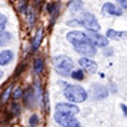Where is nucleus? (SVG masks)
<instances>
[{
	"instance_id": "obj_23",
	"label": "nucleus",
	"mask_w": 127,
	"mask_h": 127,
	"mask_svg": "<svg viewBox=\"0 0 127 127\" xmlns=\"http://www.w3.org/2000/svg\"><path fill=\"white\" fill-rule=\"evenodd\" d=\"M10 92H12V87H9L4 93H3V95H1V103H5L6 100H8V98H9V95L10 94H12V93H10Z\"/></svg>"
},
{
	"instance_id": "obj_16",
	"label": "nucleus",
	"mask_w": 127,
	"mask_h": 127,
	"mask_svg": "<svg viewBox=\"0 0 127 127\" xmlns=\"http://www.w3.org/2000/svg\"><path fill=\"white\" fill-rule=\"evenodd\" d=\"M42 38H43V29L39 28L38 32L36 33V36H34V38H33V41H32V48L37 50L41 45V42H42Z\"/></svg>"
},
{
	"instance_id": "obj_5",
	"label": "nucleus",
	"mask_w": 127,
	"mask_h": 127,
	"mask_svg": "<svg viewBox=\"0 0 127 127\" xmlns=\"http://www.w3.org/2000/svg\"><path fill=\"white\" fill-rule=\"evenodd\" d=\"M66 39L72 43L74 46H78L80 43H84V42H89V38L87 36V33H83L80 31H72V32H69L66 34Z\"/></svg>"
},
{
	"instance_id": "obj_12",
	"label": "nucleus",
	"mask_w": 127,
	"mask_h": 127,
	"mask_svg": "<svg viewBox=\"0 0 127 127\" xmlns=\"http://www.w3.org/2000/svg\"><path fill=\"white\" fill-rule=\"evenodd\" d=\"M102 10H103V13L109 14V15H114V17H120V15L122 14L121 10L116 6L114 4H112V3H105V4L103 5Z\"/></svg>"
},
{
	"instance_id": "obj_27",
	"label": "nucleus",
	"mask_w": 127,
	"mask_h": 127,
	"mask_svg": "<svg viewBox=\"0 0 127 127\" xmlns=\"http://www.w3.org/2000/svg\"><path fill=\"white\" fill-rule=\"evenodd\" d=\"M8 22V17L4 14H0V24H6Z\"/></svg>"
},
{
	"instance_id": "obj_30",
	"label": "nucleus",
	"mask_w": 127,
	"mask_h": 127,
	"mask_svg": "<svg viewBox=\"0 0 127 127\" xmlns=\"http://www.w3.org/2000/svg\"><path fill=\"white\" fill-rule=\"evenodd\" d=\"M121 4H122V6H123V8H127V0H125V1H122Z\"/></svg>"
},
{
	"instance_id": "obj_4",
	"label": "nucleus",
	"mask_w": 127,
	"mask_h": 127,
	"mask_svg": "<svg viewBox=\"0 0 127 127\" xmlns=\"http://www.w3.org/2000/svg\"><path fill=\"white\" fill-rule=\"evenodd\" d=\"M55 121L59 125H61L62 127H80V123L75 118V116L62 114V113L56 112L55 113Z\"/></svg>"
},
{
	"instance_id": "obj_29",
	"label": "nucleus",
	"mask_w": 127,
	"mask_h": 127,
	"mask_svg": "<svg viewBox=\"0 0 127 127\" xmlns=\"http://www.w3.org/2000/svg\"><path fill=\"white\" fill-rule=\"evenodd\" d=\"M112 52H113L112 50H107V51H104V55H105V56H111Z\"/></svg>"
},
{
	"instance_id": "obj_9",
	"label": "nucleus",
	"mask_w": 127,
	"mask_h": 127,
	"mask_svg": "<svg viewBox=\"0 0 127 127\" xmlns=\"http://www.w3.org/2000/svg\"><path fill=\"white\" fill-rule=\"evenodd\" d=\"M79 64H80V66L85 70L89 74H94V72H97L98 70V65H97V62L90 60L89 57H83L79 60Z\"/></svg>"
},
{
	"instance_id": "obj_13",
	"label": "nucleus",
	"mask_w": 127,
	"mask_h": 127,
	"mask_svg": "<svg viewBox=\"0 0 127 127\" xmlns=\"http://www.w3.org/2000/svg\"><path fill=\"white\" fill-rule=\"evenodd\" d=\"M83 8H84V3L81 0H70L67 3V9L72 13L80 12V10H83Z\"/></svg>"
},
{
	"instance_id": "obj_3",
	"label": "nucleus",
	"mask_w": 127,
	"mask_h": 127,
	"mask_svg": "<svg viewBox=\"0 0 127 127\" xmlns=\"http://www.w3.org/2000/svg\"><path fill=\"white\" fill-rule=\"evenodd\" d=\"M78 22L83 27H85L89 32H99L100 31V26L98 23L97 18L89 12H83L80 14V17L78 18Z\"/></svg>"
},
{
	"instance_id": "obj_15",
	"label": "nucleus",
	"mask_w": 127,
	"mask_h": 127,
	"mask_svg": "<svg viewBox=\"0 0 127 127\" xmlns=\"http://www.w3.org/2000/svg\"><path fill=\"white\" fill-rule=\"evenodd\" d=\"M13 52L12 51H3L0 52V65H6V64H9L10 61L13 60Z\"/></svg>"
},
{
	"instance_id": "obj_19",
	"label": "nucleus",
	"mask_w": 127,
	"mask_h": 127,
	"mask_svg": "<svg viewBox=\"0 0 127 127\" xmlns=\"http://www.w3.org/2000/svg\"><path fill=\"white\" fill-rule=\"evenodd\" d=\"M34 71L37 74H41L43 71V60L42 59H36L34 60Z\"/></svg>"
},
{
	"instance_id": "obj_14",
	"label": "nucleus",
	"mask_w": 127,
	"mask_h": 127,
	"mask_svg": "<svg viewBox=\"0 0 127 127\" xmlns=\"http://www.w3.org/2000/svg\"><path fill=\"white\" fill-rule=\"evenodd\" d=\"M107 37L111 39H123V38H127V32H118L114 29H108Z\"/></svg>"
},
{
	"instance_id": "obj_28",
	"label": "nucleus",
	"mask_w": 127,
	"mask_h": 127,
	"mask_svg": "<svg viewBox=\"0 0 127 127\" xmlns=\"http://www.w3.org/2000/svg\"><path fill=\"white\" fill-rule=\"evenodd\" d=\"M121 108H122V111H123V114L127 117V105H125V104H122L121 105Z\"/></svg>"
},
{
	"instance_id": "obj_31",
	"label": "nucleus",
	"mask_w": 127,
	"mask_h": 127,
	"mask_svg": "<svg viewBox=\"0 0 127 127\" xmlns=\"http://www.w3.org/2000/svg\"><path fill=\"white\" fill-rule=\"evenodd\" d=\"M5 29V24H0V32H3Z\"/></svg>"
},
{
	"instance_id": "obj_6",
	"label": "nucleus",
	"mask_w": 127,
	"mask_h": 127,
	"mask_svg": "<svg viewBox=\"0 0 127 127\" xmlns=\"http://www.w3.org/2000/svg\"><path fill=\"white\" fill-rule=\"evenodd\" d=\"M56 112L62 114H69V116H76L79 114L80 109L75 104H69V103H57L56 104Z\"/></svg>"
},
{
	"instance_id": "obj_2",
	"label": "nucleus",
	"mask_w": 127,
	"mask_h": 127,
	"mask_svg": "<svg viewBox=\"0 0 127 127\" xmlns=\"http://www.w3.org/2000/svg\"><path fill=\"white\" fill-rule=\"evenodd\" d=\"M52 64H54V67H55L56 72L59 75H64V76L69 75L71 72V70L74 69V65H75L74 61L65 55L55 56L52 59Z\"/></svg>"
},
{
	"instance_id": "obj_11",
	"label": "nucleus",
	"mask_w": 127,
	"mask_h": 127,
	"mask_svg": "<svg viewBox=\"0 0 127 127\" xmlns=\"http://www.w3.org/2000/svg\"><path fill=\"white\" fill-rule=\"evenodd\" d=\"M92 94L95 99H103L108 95V90L105 87L99 85V84H94L92 87Z\"/></svg>"
},
{
	"instance_id": "obj_8",
	"label": "nucleus",
	"mask_w": 127,
	"mask_h": 127,
	"mask_svg": "<svg viewBox=\"0 0 127 127\" xmlns=\"http://www.w3.org/2000/svg\"><path fill=\"white\" fill-rule=\"evenodd\" d=\"M87 36H88V38H89V41L92 42V43H94L95 47H100V48H103V47H105V46L108 45V39H107V37L98 34L97 32H90V33H88Z\"/></svg>"
},
{
	"instance_id": "obj_32",
	"label": "nucleus",
	"mask_w": 127,
	"mask_h": 127,
	"mask_svg": "<svg viewBox=\"0 0 127 127\" xmlns=\"http://www.w3.org/2000/svg\"><path fill=\"white\" fill-rule=\"evenodd\" d=\"M116 1H118V3H122V1H125V0H116Z\"/></svg>"
},
{
	"instance_id": "obj_17",
	"label": "nucleus",
	"mask_w": 127,
	"mask_h": 127,
	"mask_svg": "<svg viewBox=\"0 0 127 127\" xmlns=\"http://www.w3.org/2000/svg\"><path fill=\"white\" fill-rule=\"evenodd\" d=\"M27 18H28V23L29 27H33L36 23V13H34V9L33 8H27Z\"/></svg>"
},
{
	"instance_id": "obj_1",
	"label": "nucleus",
	"mask_w": 127,
	"mask_h": 127,
	"mask_svg": "<svg viewBox=\"0 0 127 127\" xmlns=\"http://www.w3.org/2000/svg\"><path fill=\"white\" fill-rule=\"evenodd\" d=\"M64 95L69 102L74 103H81L88 98L87 90L80 85H66L64 89Z\"/></svg>"
},
{
	"instance_id": "obj_20",
	"label": "nucleus",
	"mask_w": 127,
	"mask_h": 127,
	"mask_svg": "<svg viewBox=\"0 0 127 127\" xmlns=\"http://www.w3.org/2000/svg\"><path fill=\"white\" fill-rule=\"evenodd\" d=\"M71 78L75 80H83L84 79V71L83 70H75L71 74Z\"/></svg>"
},
{
	"instance_id": "obj_22",
	"label": "nucleus",
	"mask_w": 127,
	"mask_h": 127,
	"mask_svg": "<svg viewBox=\"0 0 127 127\" xmlns=\"http://www.w3.org/2000/svg\"><path fill=\"white\" fill-rule=\"evenodd\" d=\"M38 123V116L37 114H32L29 117V127H34Z\"/></svg>"
},
{
	"instance_id": "obj_21",
	"label": "nucleus",
	"mask_w": 127,
	"mask_h": 127,
	"mask_svg": "<svg viewBox=\"0 0 127 127\" xmlns=\"http://www.w3.org/2000/svg\"><path fill=\"white\" fill-rule=\"evenodd\" d=\"M12 97H13V99H15V100L19 99L20 97H23V90H22V88H19V87L15 88L14 92L12 93Z\"/></svg>"
},
{
	"instance_id": "obj_33",
	"label": "nucleus",
	"mask_w": 127,
	"mask_h": 127,
	"mask_svg": "<svg viewBox=\"0 0 127 127\" xmlns=\"http://www.w3.org/2000/svg\"><path fill=\"white\" fill-rule=\"evenodd\" d=\"M1 76H3V72H1V71H0V78H1Z\"/></svg>"
},
{
	"instance_id": "obj_7",
	"label": "nucleus",
	"mask_w": 127,
	"mask_h": 127,
	"mask_svg": "<svg viewBox=\"0 0 127 127\" xmlns=\"http://www.w3.org/2000/svg\"><path fill=\"white\" fill-rule=\"evenodd\" d=\"M75 47V51L79 52V54H83L85 56H94L97 54V47H95L92 42H84V43H80L78 46H74Z\"/></svg>"
},
{
	"instance_id": "obj_18",
	"label": "nucleus",
	"mask_w": 127,
	"mask_h": 127,
	"mask_svg": "<svg viewBox=\"0 0 127 127\" xmlns=\"http://www.w3.org/2000/svg\"><path fill=\"white\" fill-rule=\"evenodd\" d=\"M10 38H12V36H10L9 32H0V46H5L8 42L10 41Z\"/></svg>"
},
{
	"instance_id": "obj_24",
	"label": "nucleus",
	"mask_w": 127,
	"mask_h": 127,
	"mask_svg": "<svg viewBox=\"0 0 127 127\" xmlns=\"http://www.w3.org/2000/svg\"><path fill=\"white\" fill-rule=\"evenodd\" d=\"M18 9H19L22 13H24L26 10H27V3L24 1V0H20V1L18 3Z\"/></svg>"
},
{
	"instance_id": "obj_26",
	"label": "nucleus",
	"mask_w": 127,
	"mask_h": 127,
	"mask_svg": "<svg viewBox=\"0 0 127 127\" xmlns=\"http://www.w3.org/2000/svg\"><path fill=\"white\" fill-rule=\"evenodd\" d=\"M12 112H13V114H18L19 113V105L17 104V103H13L12 104Z\"/></svg>"
},
{
	"instance_id": "obj_25",
	"label": "nucleus",
	"mask_w": 127,
	"mask_h": 127,
	"mask_svg": "<svg viewBox=\"0 0 127 127\" xmlns=\"http://www.w3.org/2000/svg\"><path fill=\"white\" fill-rule=\"evenodd\" d=\"M55 9H56V4H54V3H51V4L47 5V12H48L50 14L56 13V12H55Z\"/></svg>"
},
{
	"instance_id": "obj_10",
	"label": "nucleus",
	"mask_w": 127,
	"mask_h": 127,
	"mask_svg": "<svg viewBox=\"0 0 127 127\" xmlns=\"http://www.w3.org/2000/svg\"><path fill=\"white\" fill-rule=\"evenodd\" d=\"M23 97H24V103L28 108H33L34 107V104H36V98H37V95H36V92L29 88L27 89L24 93H23Z\"/></svg>"
}]
</instances>
